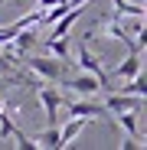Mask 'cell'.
Instances as JSON below:
<instances>
[{"label": "cell", "instance_id": "6da1fadb", "mask_svg": "<svg viewBox=\"0 0 147 150\" xmlns=\"http://www.w3.org/2000/svg\"><path fill=\"white\" fill-rule=\"evenodd\" d=\"M20 62L26 65L36 79H43L49 85H62V79H65V62L56 59V56H49V52H43V56L39 52H23Z\"/></svg>", "mask_w": 147, "mask_h": 150}, {"label": "cell", "instance_id": "7a4b0ae2", "mask_svg": "<svg viewBox=\"0 0 147 150\" xmlns=\"http://www.w3.org/2000/svg\"><path fill=\"white\" fill-rule=\"evenodd\" d=\"M36 95H39V105L46 108V117H49V124H59V108L65 105V101H62V91H59L56 85L43 82V85H36Z\"/></svg>", "mask_w": 147, "mask_h": 150}, {"label": "cell", "instance_id": "3957f363", "mask_svg": "<svg viewBox=\"0 0 147 150\" xmlns=\"http://www.w3.org/2000/svg\"><path fill=\"white\" fill-rule=\"evenodd\" d=\"M105 111L108 114H118V111H137L141 105H144V95H128V91H114V95H108L105 98Z\"/></svg>", "mask_w": 147, "mask_h": 150}, {"label": "cell", "instance_id": "277c9868", "mask_svg": "<svg viewBox=\"0 0 147 150\" xmlns=\"http://www.w3.org/2000/svg\"><path fill=\"white\" fill-rule=\"evenodd\" d=\"M137 72H144V56H141V49H128V59L111 69V75L121 79V82H124V79H134Z\"/></svg>", "mask_w": 147, "mask_h": 150}, {"label": "cell", "instance_id": "5b68a950", "mask_svg": "<svg viewBox=\"0 0 147 150\" xmlns=\"http://www.w3.org/2000/svg\"><path fill=\"white\" fill-rule=\"evenodd\" d=\"M79 65H82L85 72H92L95 79L102 82V88L108 91V72L102 69V59H98V56H92V52H88V46H85V42L79 46Z\"/></svg>", "mask_w": 147, "mask_h": 150}, {"label": "cell", "instance_id": "8992f818", "mask_svg": "<svg viewBox=\"0 0 147 150\" xmlns=\"http://www.w3.org/2000/svg\"><path fill=\"white\" fill-rule=\"evenodd\" d=\"M62 82H65L72 91H82V95H92V91L102 88V82H98L92 72H85V75H72V79H62Z\"/></svg>", "mask_w": 147, "mask_h": 150}, {"label": "cell", "instance_id": "52a82bcc", "mask_svg": "<svg viewBox=\"0 0 147 150\" xmlns=\"http://www.w3.org/2000/svg\"><path fill=\"white\" fill-rule=\"evenodd\" d=\"M88 121H92V117H79V114H72V121L65 124V127H59V144L69 147L72 140H75V137L85 131V124H88Z\"/></svg>", "mask_w": 147, "mask_h": 150}, {"label": "cell", "instance_id": "ba28073f", "mask_svg": "<svg viewBox=\"0 0 147 150\" xmlns=\"http://www.w3.org/2000/svg\"><path fill=\"white\" fill-rule=\"evenodd\" d=\"M69 114H79V117H98V114H108L102 101H69Z\"/></svg>", "mask_w": 147, "mask_h": 150}, {"label": "cell", "instance_id": "9c48e42d", "mask_svg": "<svg viewBox=\"0 0 147 150\" xmlns=\"http://www.w3.org/2000/svg\"><path fill=\"white\" fill-rule=\"evenodd\" d=\"M43 49L49 56H56V59H62L65 65H69V39L65 36H49L46 42H43Z\"/></svg>", "mask_w": 147, "mask_h": 150}, {"label": "cell", "instance_id": "30bf717a", "mask_svg": "<svg viewBox=\"0 0 147 150\" xmlns=\"http://www.w3.org/2000/svg\"><path fill=\"white\" fill-rule=\"evenodd\" d=\"M114 121L121 124V131H124L131 140H137V144H141V134H137V114H134V111H118V114H114Z\"/></svg>", "mask_w": 147, "mask_h": 150}, {"label": "cell", "instance_id": "8fae6325", "mask_svg": "<svg viewBox=\"0 0 147 150\" xmlns=\"http://www.w3.org/2000/svg\"><path fill=\"white\" fill-rule=\"evenodd\" d=\"M36 140V147H46V150H59L62 144H59V124H49V127L39 134V137H33Z\"/></svg>", "mask_w": 147, "mask_h": 150}, {"label": "cell", "instance_id": "7c38bea8", "mask_svg": "<svg viewBox=\"0 0 147 150\" xmlns=\"http://www.w3.org/2000/svg\"><path fill=\"white\" fill-rule=\"evenodd\" d=\"M114 16H147L144 4H128V0H114Z\"/></svg>", "mask_w": 147, "mask_h": 150}, {"label": "cell", "instance_id": "4fadbf2b", "mask_svg": "<svg viewBox=\"0 0 147 150\" xmlns=\"http://www.w3.org/2000/svg\"><path fill=\"white\" fill-rule=\"evenodd\" d=\"M13 127H16V124H13L10 111L4 108V111H0V140H10V137H13Z\"/></svg>", "mask_w": 147, "mask_h": 150}, {"label": "cell", "instance_id": "5bb4252c", "mask_svg": "<svg viewBox=\"0 0 147 150\" xmlns=\"http://www.w3.org/2000/svg\"><path fill=\"white\" fill-rule=\"evenodd\" d=\"M13 140H16V147H20V150H36V140H33V137H26L20 127H13Z\"/></svg>", "mask_w": 147, "mask_h": 150}, {"label": "cell", "instance_id": "9a60e30c", "mask_svg": "<svg viewBox=\"0 0 147 150\" xmlns=\"http://www.w3.org/2000/svg\"><path fill=\"white\" fill-rule=\"evenodd\" d=\"M69 7H82V4H88V0H65Z\"/></svg>", "mask_w": 147, "mask_h": 150}]
</instances>
